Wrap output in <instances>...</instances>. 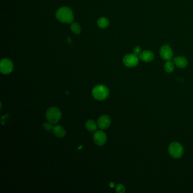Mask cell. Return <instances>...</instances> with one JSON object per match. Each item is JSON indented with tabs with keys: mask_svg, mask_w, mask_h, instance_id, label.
I'll return each mask as SVG.
<instances>
[{
	"mask_svg": "<svg viewBox=\"0 0 193 193\" xmlns=\"http://www.w3.org/2000/svg\"><path fill=\"white\" fill-rule=\"evenodd\" d=\"M141 48L139 47H136L133 50V52H134V54H136V55H138V54H140L141 53Z\"/></svg>",
	"mask_w": 193,
	"mask_h": 193,
	"instance_id": "d6986e66",
	"label": "cell"
},
{
	"mask_svg": "<svg viewBox=\"0 0 193 193\" xmlns=\"http://www.w3.org/2000/svg\"><path fill=\"white\" fill-rule=\"evenodd\" d=\"M160 55L164 60L170 61L173 56V50L169 46L164 45L160 48Z\"/></svg>",
	"mask_w": 193,
	"mask_h": 193,
	"instance_id": "9c48e42d",
	"label": "cell"
},
{
	"mask_svg": "<svg viewBox=\"0 0 193 193\" xmlns=\"http://www.w3.org/2000/svg\"><path fill=\"white\" fill-rule=\"evenodd\" d=\"M57 19L64 23H72L74 20L72 10L67 7H62L59 9L56 14Z\"/></svg>",
	"mask_w": 193,
	"mask_h": 193,
	"instance_id": "6da1fadb",
	"label": "cell"
},
{
	"mask_svg": "<svg viewBox=\"0 0 193 193\" xmlns=\"http://www.w3.org/2000/svg\"><path fill=\"white\" fill-rule=\"evenodd\" d=\"M115 183H113V182H111V183L109 184V186L111 187V188H113L115 186Z\"/></svg>",
	"mask_w": 193,
	"mask_h": 193,
	"instance_id": "ffe728a7",
	"label": "cell"
},
{
	"mask_svg": "<svg viewBox=\"0 0 193 193\" xmlns=\"http://www.w3.org/2000/svg\"><path fill=\"white\" fill-rule=\"evenodd\" d=\"M86 127L90 131H94L97 130V124L93 120H89L86 122Z\"/></svg>",
	"mask_w": 193,
	"mask_h": 193,
	"instance_id": "4fadbf2b",
	"label": "cell"
},
{
	"mask_svg": "<svg viewBox=\"0 0 193 193\" xmlns=\"http://www.w3.org/2000/svg\"><path fill=\"white\" fill-rule=\"evenodd\" d=\"M139 58L145 62H149L153 60L154 54L151 50H145L139 54Z\"/></svg>",
	"mask_w": 193,
	"mask_h": 193,
	"instance_id": "8fae6325",
	"label": "cell"
},
{
	"mask_svg": "<svg viewBox=\"0 0 193 193\" xmlns=\"http://www.w3.org/2000/svg\"><path fill=\"white\" fill-rule=\"evenodd\" d=\"M97 25L99 27L101 28H105L108 27L109 25V21L108 20L104 17L100 18L97 21Z\"/></svg>",
	"mask_w": 193,
	"mask_h": 193,
	"instance_id": "5bb4252c",
	"label": "cell"
},
{
	"mask_svg": "<svg viewBox=\"0 0 193 193\" xmlns=\"http://www.w3.org/2000/svg\"><path fill=\"white\" fill-rule=\"evenodd\" d=\"M111 123V120L110 117L107 115L101 116L97 121V126L101 130L108 129L110 126Z\"/></svg>",
	"mask_w": 193,
	"mask_h": 193,
	"instance_id": "ba28073f",
	"label": "cell"
},
{
	"mask_svg": "<svg viewBox=\"0 0 193 193\" xmlns=\"http://www.w3.org/2000/svg\"><path fill=\"white\" fill-rule=\"evenodd\" d=\"M169 155L174 159H179L182 157L184 153V148L182 145L177 142L171 143L168 147Z\"/></svg>",
	"mask_w": 193,
	"mask_h": 193,
	"instance_id": "3957f363",
	"label": "cell"
},
{
	"mask_svg": "<svg viewBox=\"0 0 193 193\" xmlns=\"http://www.w3.org/2000/svg\"><path fill=\"white\" fill-rule=\"evenodd\" d=\"M164 70L166 72H168V73H171L173 72L174 70V64L172 62L170 61H167L164 66Z\"/></svg>",
	"mask_w": 193,
	"mask_h": 193,
	"instance_id": "9a60e30c",
	"label": "cell"
},
{
	"mask_svg": "<svg viewBox=\"0 0 193 193\" xmlns=\"http://www.w3.org/2000/svg\"><path fill=\"white\" fill-rule=\"evenodd\" d=\"M71 29L75 34H80L81 31V28L79 24H78L77 23H72L71 24Z\"/></svg>",
	"mask_w": 193,
	"mask_h": 193,
	"instance_id": "2e32d148",
	"label": "cell"
},
{
	"mask_svg": "<svg viewBox=\"0 0 193 193\" xmlns=\"http://www.w3.org/2000/svg\"><path fill=\"white\" fill-rule=\"evenodd\" d=\"M123 62L127 68H133L136 66L139 63V58L137 55L135 54H126L123 59Z\"/></svg>",
	"mask_w": 193,
	"mask_h": 193,
	"instance_id": "5b68a950",
	"label": "cell"
},
{
	"mask_svg": "<svg viewBox=\"0 0 193 193\" xmlns=\"http://www.w3.org/2000/svg\"><path fill=\"white\" fill-rule=\"evenodd\" d=\"M61 118V113L59 109L56 107H50L46 112V119L48 122L56 124L60 120Z\"/></svg>",
	"mask_w": 193,
	"mask_h": 193,
	"instance_id": "277c9868",
	"label": "cell"
},
{
	"mask_svg": "<svg viewBox=\"0 0 193 193\" xmlns=\"http://www.w3.org/2000/svg\"><path fill=\"white\" fill-rule=\"evenodd\" d=\"M107 137L104 132L101 130H97L94 134V141L96 145L102 146L105 144Z\"/></svg>",
	"mask_w": 193,
	"mask_h": 193,
	"instance_id": "52a82bcc",
	"label": "cell"
},
{
	"mask_svg": "<svg viewBox=\"0 0 193 193\" xmlns=\"http://www.w3.org/2000/svg\"><path fill=\"white\" fill-rule=\"evenodd\" d=\"M13 62L7 58L2 59L0 62V72L3 74H9L13 71Z\"/></svg>",
	"mask_w": 193,
	"mask_h": 193,
	"instance_id": "8992f818",
	"label": "cell"
},
{
	"mask_svg": "<svg viewBox=\"0 0 193 193\" xmlns=\"http://www.w3.org/2000/svg\"><path fill=\"white\" fill-rule=\"evenodd\" d=\"M43 127L45 130H47V131H50L51 130H52L53 129V123H50V122H46L43 124Z\"/></svg>",
	"mask_w": 193,
	"mask_h": 193,
	"instance_id": "ac0fdd59",
	"label": "cell"
},
{
	"mask_svg": "<svg viewBox=\"0 0 193 193\" xmlns=\"http://www.w3.org/2000/svg\"><path fill=\"white\" fill-rule=\"evenodd\" d=\"M116 192L117 193H123L125 192V188L122 184H118L116 189Z\"/></svg>",
	"mask_w": 193,
	"mask_h": 193,
	"instance_id": "e0dca14e",
	"label": "cell"
},
{
	"mask_svg": "<svg viewBox=\"0 0 193 193\" xmlns=\"http://www.w3.org/2000/svg\"><path fill=\"white\" fill-rule=\"evenodd\" d=\"M173 62L178 68L181 69L186 68L188 64V60L185 57L182 56H179L174 58Z\"/></svg>",
	"mask_w": 193,
	"mask_h": 193,
	"instance_id": "30bf717a",
	"label": "cell"
},
{
	"mask_svg": "<svg viewBox=\"0 0 193 193\" xmlns=\"http://www.w3.org/2000/svg\"><path fill=\"white\" fill-rule=\"evenodd\" d=\"M54 135L58 138H62L66 135V131L61 125H55L53 129Z\"/></svg>",
	"mask_w": 193,
	"mask_h": 193,
	"instance_id": "7c38bea8",
	"label": "cell"
},
{
	"mask_svg": "<svg viewBox=\"0 0 193 193\" xmlns=\"http://www.w3.org/2000/svg\"><path fill=\"white\" fill-rule=\"evenodd\" d=\"M92 95L97 100H103L109 96V90L104 85H97L92 90Z\"/></svg>",
	"mask_w": 193,
	"mask_h": 193,
	"instance_id": "7a4b0ae2",
	"label": "cell"
}]
</instances>
